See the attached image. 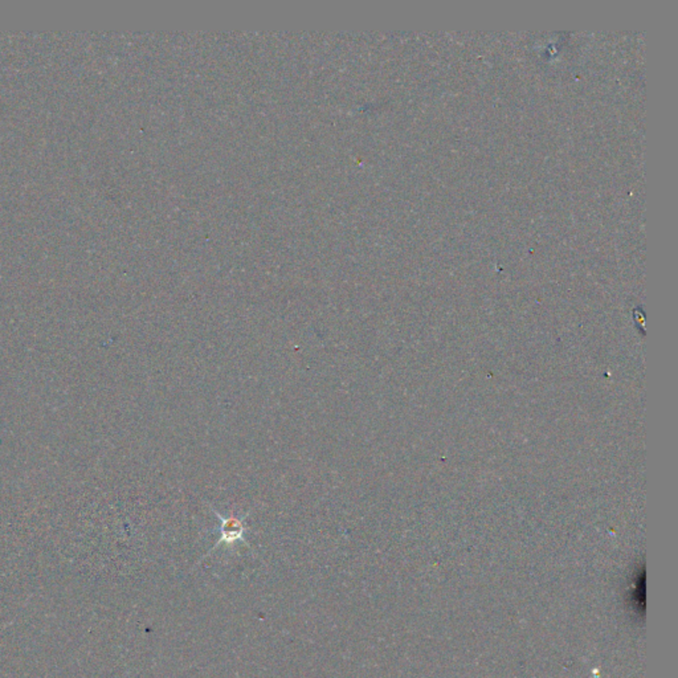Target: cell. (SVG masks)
Here are the masks:
<instances>
[{"label": "cell", "mask_w": 678, "mask_h": 678, "mask_svg": "<svg viewBox=\"0 0 678 678\" xmlns=\"http://www.w3.org/2000/svg\"><path fill=\"white\" fill-rule=\"evenodd\" d=\"M214 513L217 515V518L222 521V526H220V540L217 542L215 547L212 550H215L217 547H219L222 543H226V545H234L239 541L246 542L244 540V532H246V526H244V520H246L248 515L243 517V518H236V517H223L220 513H217L215 509H214Z\"/></svg>", "instance_id": "6da1fadb"}]
</instances>
